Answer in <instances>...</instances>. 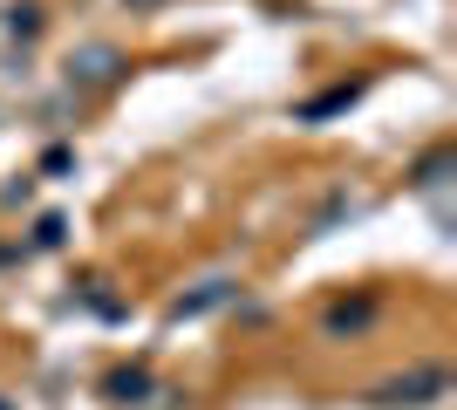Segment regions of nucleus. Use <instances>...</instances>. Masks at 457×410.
<instances>
[{
	"label": "nucleus",
	"instance_id": "obj_4",
	"mask_svg": "<svg viewBox=\"0 0 457 410\" xmlns=\"http://www.w3.org/2000/svg\"><path fill=\"white\" fill-rule=\"evenodd\" d=\"M110 390H116V404H137V390H144V376H116Z\"/></svg>",
	"mask_w": 457,
	"mask_h": 410
},
{
	"label": "nucleus",
	"instance_id": "obj_3",
	"mask_svg": "<svg viewBox=\"0 0 457 410\" xmlns=\"http://www.w3.org/2000/svg\"><path fill=\"white\" fill-rule=\"evenodd\" d=\"M212 301H226V280H205V288L191 294V301H178L171 314H198V308H212Z\"/></svg>",
	"mask_w": 457,
	"mask_h": 410
},
{
	"label": "nucleus",
	"instance_id": "obj_2",
	"mask_svg": "<svg viewBox=\"0 0 457 410\" xmlns=\"http://www.w3.org/2000/svg\"><path fill=\"white\" fill-rule=\"evenodd\" d=\"M423 390H444V370H423V376H410V383L396 376L382 397H389V404H423Z\"/></svg>",
	"mask_w": 457,
	"mask_h": 410
},
{
	"label": "nucleus",
	"instance_id": "obj_5",
	"mask_svg": "<svg viewBox=\"0 0 457 410\" xmlns=\"http://www.w3.org/2000/svg\"><path fill=\"white\" fill-rule=\"evenodd\" d=\"M41 28V7H14V35H35Z\"/></svg>",
	"mask_w": 457,
	"mask_h": 410
},
{
	"label": "nucleus",
	"instance_id": "obj_1",
	"mask_svg": "<svg viewBox=\"0 0 457 410\" xmlns=\"http://www.w3.org/2000/svg\"><path fill=\"white\" fill-rule=\"evenodd\" d=\"M116 69H123L116 48H82V55H69V76L76 82H116Z\"/></svg>",
	"mask_w": 457,
	"mask_h": 410
}]
</instances>
